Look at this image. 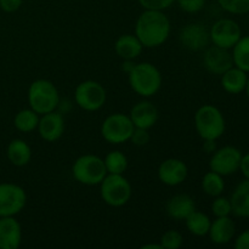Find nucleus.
Wrapping results in <instances>:
<instances>
[{"mask_svg": "<svg viewBox=\"0 0 249 249\" xmlns=\"http://www.w3.org/2000/svg\"><path fill=\"white\" fill-rule=\"evenodd\" d=\"M211 209L215 218H219V216H230L232 214V207H231L230 198H226V197L221 196V195L214 197Z\"/></svg>", "mask_w": 249, "mask_h": 249, "instance_id": "obj_30", "label": "nucleus"}, {"mask_svg": "<svg viewBox=\"0 0 249 249\" xmlns=\"http://www.w3.org/2000/svg\"><path fill=\"white\" fill-rule=\"evenodd\" d=\"M246 94H247V97L249 100V77H248V80H247V85H246V89H245Z\"/></svg>", "mask_w": 249, "mask_h": 249, "instance_id": "obj_41", "label": "nucleus"}, {"mask_svg": "<svg viewBox=\"0 0 249 249\" xmlns=\"http://www.w3.org/2000/svg\"><path fill=\"white\" fill-rule=\"evenodd\" d=\"M232 214L237 218H249V180L241 181L231 195Z\"/></svg>", "mask_w": 249, "mask_h": 249, "instance_id": "obj_22", "label": "nucleus"}, {"mask_svg": "<svg viewBox=\"0 0 249 249\" xmlns=\"http://www.w3.org/2000/svg\"><path fill=\"white\" fill-rule=\"evenodd\" d=\"M65 128V117H63L62 112H58L56 109V111L49 112V113L40 116L36 130L44 141L55 142L58 139L62 138Z\"/></svg>", "mask_w": 249, "mask_h": 249, "instance_id": "obj_14", "label": "nucleus"}, {"mask_svg": "<svg viewBox=\"0 0 249 249\" xmlns=\"http://www.w3.org/2000/svg\"><path fill=\"white\" fill-rule=\"evenodd\" d=\"M203 66L212 74L221 75L233 66L232 55L228 49L213 45L204 51Z\"/></svg>", "mask_w": 249, "mask_h": 249, "instance_id": "obj_15", "label": "nucleus"}, {"mask_svg": "<svg viewBox=\"0 0 249 249\" xmlns=\"http://www.w3.org/2000/svg\"><path fill=\"white\" fill-rule=\"evenodd\" d=\"M182 11L187 14H197L206 6V0H175Z\"/></svg>", "mask_w": 249, "mask_h": 249, "instance_id": "obj_32", "label": "nucleus"}, {"mask_svg": "<svg viewBox=\"0 0 249 249\" xmlns=\"http://www.w3.org/2000/svg\"><path fill=\"white\" fill-rule=\"evenodd\" d=\"M129 117H130L135 128H142L148 130L157 123L158 108L153 102L143 99L141 101L136 102L131 107Z\"/></svg>", "mask_w": 249, "mask_h": 249, "instance_id": "obj_16", "label": "nucleus"}, {"mask_svg": "<svg viewBox=\"0 0 249 249\" xmlns=\"http://www.w3.org/2000/svg\"><path fill=\"white\" fill-rule=\"evenodd\" d=\"M134 129L135 126L129 114L117 112L109 114L104 119L100 133L104 140L111 145H121L130 140Z\"/></svg>", "mask_w": 249, "mask_h": 249, "instance_id": "obj_7", "label": "nucleus"}, {"mask_svg": "<svg viewBox=\"0 0 249 249\" xmlns=\"http://www.w3.org/2000/svg\"><path fill=\"white\" fill-rule=\"evenodd\" d=\"M236 235V224L230 216H219L211 224L208 236L215 245H228Z\"/></svg>", "mask_w": 249, "mask_h": 249, "instance_id": "obj_18", "label": "nucleus"}, {"mask_svg": "<svg viewBox=\"0 0 249 249\" xmlns=\"http://www.w3.org/2000/svg\"><path fill=\"white\" fill-rule=\"evenodd\" d=\"M23 0H0V9L7 14L16 12L22 6Z\"/></svg>", "mask_w": 249, "mask_h": 249, "instance_id": "obj_35", "label": "nucleus"}, {"mask_svg": "<svg viewBox=\"0 0 249 249\" xmlns=\"http://www.w3.org/2000/svg\"><path fill=\"white\" fill-rule=\"evenodd\" d=\"M202 148L206 153H214L216 151V140H203V145H202Z\"/></svg>", "mask_w": 249, "mask_h": 249, "instance_id": "obj_38", "label": "nucleus"}, {"mask_svg": "<svg viewBox=\"0 0 249 249\" xmlns=\"http://www.w3.org/2000/svg\"><path fill=\"white\" fill-rule=\"evenodd\" d=\"M240 170L243 177H245V179L249 180V152L246 153V155H242L240 163Z\"/></svg>", "mask_w": 249, "mask_h": 249, "instance_id": "obj_37", "label": "nucleus"}, {"mask_svg": "<svg viewBox=\"0 0 249 249\" xmlns=\"http://www.w3.org/2000/svg\"><path fill=\"white\" fill-rule=\"evenodd\" d=\"M157 175L163 185L170 187L179 186L186 180L187 175H189V168L182 160L168 158L160 164Z\"/></svg>", "mask_w": 249, "mask_h": 249, "instance_id": "obj_12", "label": "nucleus"}, {"mask_svg": "<svg viewBox=\"0 0 249 249\" xmlns=\"http://www.w3.org/2000/svg\"><path fill=\"white\" fill-rule=\"evenodd\" d=\"M39 119L40 116L29 107L17 112L14 118V125L21 133H32L38 128Z\"/></svg>", "mask_w": 249, "mask_h": 249, "instance_id": "obj_25", "label": "nucleus"}, {"mask_svg": "<svg viewBox=\"0 0 249 249\" xmlns=\"http://www.w3.org/2000/svg\"><path fill=\"white\" fill-rule=\"evenodd\" d=\"M22 242V228L15 216L0 218V249H17Z\"/></svg>", "mask_w": 249, "mask_h": 249, "instance_id": "obj_17", "label": "nucleus"}, {"mask_svg": "<svg viewBox=\"0 0 249 249\" xmlns=\"http://www.w3.org/2000/svg\"><path fill=\"white\" fill-rule=\"evenodd\" d=\"M123 61L124 62H123V66H122V68H123L124 72L128 74V73L131 71V68L134 67V65H135V63L133 62V60H123Z\"/></svg>", "mask_w": 249, "mask_h": 249, "instance_id": "obj_39", "label": "nucleus"}, {"mask_svg": "<svg viewBox=\"0 0 249 249\" xmlns=\"http://www.w3.org/2000/svg\"><path fill=\"white\" fill-rule=\"evenodd\" d=\"M184 221L189 232L192 233L194 236L203 237V236L208 235L212 220L203 212H199L196 209Z\"/></svg>", "mask_w": 249, "mask_h": 249, "instance_id": "obj_24", "label": "nucleus"}, {"mask_svg": "<svg viewBox=\"0 0 249 249\" xmlns=\"http://www.w3.org/2000/svg\"><path fill=\"white\" fill-rule=\"evenodd\" d=\"M221 77V87L226 92L232 95L241 94L245 91L246 85L248 80V73L240 70L236 66H232L230 70L220 75Z\"/></svg>", "mask_w": 249, "mask_h": 249, "instance_id": "obj_21", "label": "nucleus"}, {"mask_svg": "<svg viewBox=\"0 0 249 249\" xmlns=\"http://www.w3.org/2000/svg\"><path fill=\"white\" fill-rule=\"evenodd\" d=\"M201 186L207 196L213 197V198L216 196H220V195H223L224 190H225L224 177L218 174V173L213 172V170H209L202 178Z\"/></svg>", "mask_w": 249, "mask_h": 249, "instance_id": "obj_26", "label": "nucleus"}, {"mask_svg": "<svg viewBox=\"0 0 249 249\" xmlns=\"http://www.w3.org/2000/svg\"><path fill=\"white\" fill-rule=\"evenodd\" d=\"M179 41L187 50L201 51L207 49L211 41L209 31L204 24L198 23V22L189 23L180 31Z\"/></svg>", "mask_w": 249, "mask_h": 249, "instance_id": "obj_13", "label": "nucleus"}, {"mask_svg": "<svg viewBox=\"0 0 249 249\" xmlns=\"http://www.w3.org/2000/svg\"><path fill=\"white\" fill-rule=\"evenodd\" d=\"M241 158V150L235 146H224L221 148H216L215 152L212 153L209 168L223 177H229L240 170Z\"/></svg>", "mask_w": 249, "mask_h": 249, "instance_id": "obj_11", "label": "nucleus"}, {"mask_svg": "<svg viewBox=\"0 0 249 249\" xmlns=\"http://www.w3.org/2000/svg\"><path fill=\"white\" fill-rule=\"evenodd\" d=\"M151 140V135L148 133L147 129L142 128H135L134 129L133 134H131L130 140L133 142V145L138 146V147H142V146H146Z\"/></svg>", "mask_w": 249, "mask_h": 249, "instance_id": "obj_34", "label": "nucleus"}, {"mask_svg": "<svg viewBox=\"0 0 249 249\" xmlns=\"http://www.w3.org/2000/svg\"><path fill=\"white\" fill-rule=\"evenodd\" d=\"M165 211L169 218L181 221L185 220L192 212L196 211V203L189 195L178 194L168 199L165 204Z\"/></svg>", "mask_w": 249, "mask_h": 249, "instance_id": "obj_19", "label": "nucleus"}, {"mask_svg": "<svg viewBox=\"0 0 249 249\" xmlns=\"http://www.w3.org/2000/svg\"><path fill=\"white\" fill-rule=\"evenodd\" d=\"M28 104L39 116L56 111L60 106V92L56 85L48 79H36L28 88Z\"/></svg>", "mask_w": 249, "mask_h": 249, "instance_id": "obj_3", "label": "nucleus"}, {"mask_svg": "<svg viewBox=\"0 0 249 249\" xmlns=\"http://www.w3.org/2000/svg\"><path fill=\"white\" fill-rule=\"evenodd\" d=\"M242 36L240 24L231 18H220L212 26L209 38L213 45L231 50Z\"/></svg>", "mask_w": 249, "mask_h": 249, "instance_id": "obj_10", "label": "nucleus"}, {"mask_svg": "<svg viewBox=\"0 0 249 249\" xmlns=\"http://www.w3.org/2000/svg\"><path fill=\"white\" fill-rule=\"evenodd\" d=\"M160 243L163 249H179L184 243V237L178 230H168L162 235Z\"/></svg>", "mask_w": 249, "mask_h": 249, "instance_id": "obj_31", "label": "nucleus"}, {"mask_svg": "<svg viewBox=\"0 0 249 249\" xmlns=\"http://www.w3.org/2000/svg\"><path fill=\"white\" fill-rule=\"evenodd\" d=\"M104 162L107 174H124L128 169V158L122 151H109Z\"/></svg>", "mask_w": 249, "mask_h": 249, "instance_id": "obj_28", "label": "nucleus"}, {"mask_svg": "<svg viewBox=\"0 0 249 249\" xmlns=\"http://www.w3.org/2000/svg\"><path fill=\"white\" fill-rule=\"evenodd\" d=\"M128 80L133 91L143 99L155 96L163 83L160 71L151 62L135 63L128 73Z\"/></svg>", "mask_w": 249, "mask_h": 249, "instance_id": "obj_2", "label": "nucleus"}, {"mask_svg": "<svg viewBox=\"0 0 249 249\" xmlns=\"http://www.w3.org/2000/svg\"><path fill=\"white\" fill-rule=\"evenodd\" d=\"M133 187L124 174H107L100 184V196L109 207L119 208L130 201Z\"/></svg>", "mask_w": 249, "mask_h": 249, "instance_id": "obj_6", "label": "nucleus"}, {"mask_svg": "<svg viewBox=\"0 0 249 249\" xmlns=\"http://www.w3.org/2000/svg\"><path fill=\"white\" fill-rule=\"evenodd\" d=\"M107 100L106 89L96 80H84L74 90V101L78 107L87 112H96L105 106Z\"/></svg>", "mask_w": 249, "mask_h": 249, "instance_id": "obj_8", "label": "nucleus"}, {"mask_svg": "<svg viewBox=\"0 0 249 249\" xmlns=\"http://www.w3.org/2000/svg\"><path fill=\"white\" fill-rule=\"evenodd\" d=\"M139 4L143 7V10H158L164 11L169 9L175 0H138Z\"/></svg>", "mask_w": 249, "mask_h": 249, "instance_id": "obj_33", "label": "nucleus"}, {"mask_svg": "<svg viewBox=\"0 0 249 249\" xmlns=\"http://www.w3.org/2000/svg\"><path fill=\"white\" fill-rule=\"evenodd\" d=\"M223 10L232 15H245L249 12V0H216Z\"/></svg>", "mask_w": 249, "mask_h": 249, "instance_id": "obj_29", "label": "nucleus"}, {"mask_svg": "<svg viewBox=\"0 0 249 249\" xmlns=\"http://www.w3.org/2000/svg\"><path fill=\"white\" fill-rule=\"evenodd\" d=\"M7 160L15 167H24L32 160V148L22 139H14L6 148Z\"/></svg>", "mask_w": 249, "mask_h": 249, "instance_id": "obj_23", "label": "nucleus"}, {"mask_svg": "<svg viewBox=\"0 0 249 249\" xmlns=\"http://www.w3.org/2000/svg\"><path fill=\"white\" fill-rule=\"evenodd\" d=\"M236 249H249V229L241 232L235 240Z\"/></svg>", "mask_w": 249, "mask_h": 249, "instance_id": "obj_36", "label": "nucleus"}, {"mask_svg": "<svg viewBox=\"0 0 249 249\" xmlns=\"http://www.w3.org/2000/svg\"><path fill=\"white\" fill-rule=\"evenodd\" d=\"M143 45L135 34H122L114 43V51L122 60H135L141 55Z\"/></svg>", "mask_w": 249, "mask_h": 249, "instance_id": "obj_20", "label": "nucleus"}, {"mask_svg": "<svg viewBox=\"0 0 249 249\" xmlns=\"http://www.w3.org/2000/svg\"><path fill=\"white\" fill-rule=\"evenodd\" d=\"M72 175L79 184L85 186H97L107 175L105 162L96 155H83L74 160Z\"/></svg>", "mask_w": 249, "mask_h": 249, "instance_id": "obj_5", "label": "nucleus"}, {"mask_svg": "<svg viewBox=\"0 0 249 249\" xmlns=\"http://www.w3.org/2000/svg\"><path fill=\"white\" fill-rule=\"evenodd\" d=\"M195 128L202 140H218L226 130L223 112L213 105H203L195 113Z\"/></svg>", "mask_w": 249, "mask_h": 249, "instance_id": "obj_4", "label": "nucleus"}, {"mask_svg": "<svg viewBox=\"0 0 249 249\" xmlns=\"http://www.w3.org/2000/svg\"><path fill=\"white\" fill-rule=\"evenodd\" d=\"M27 204V192L22 186L12 182L0 184V218L16 216Z\"/></svg>", "mask_w": 249, "mask_h": 249, "instance_id": "obj_9", "label": "nucleus"}, {"mask_svg": "<svg viewBox=\"0 0 249 249\" xmlns=\"http://www.w3.org/2000/svg\"><path fill=\"white\" fill-rule=\"evenodd\" d=\"M172 31L170 21L164 11L143 10L136 19L135 36L143 48H158L168 40Z\"/></svg>", "mask_w": 249, "mask_h": 249, "instance_id": "obj_1", "label": "nucleus"}, {"mask_svg": "<svg viewBox=\"0 0 249 249\" xmlns=\"http://www.w3.org/2000/svg\"><path fill=\"white\" fill-rule=\"evenodd\" d=\"M231 50L233 66L249 73V36H241L240 40Z\"/></svg>", "mask_w": 249, "mask_h": 249, "instance_id": "obj_27", "label": "nucleus"}, {"mask_svg": "<svg viewBox=\"0 0 249 249\" xmlns=\"http://www.w3.org/2000/svg\"><path fill=\"white\" fill-rule=\"evenodd\" d=\"M141 249H163L160 243H147V245H143Z\"/></svg>", "mask_w": 249, "mask_h": 249, "instance_id": "obj_40", "label": "nucleus"}]
</instances>
